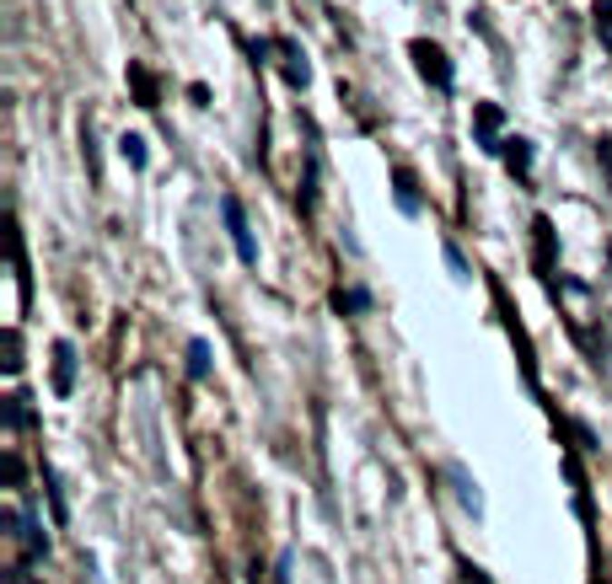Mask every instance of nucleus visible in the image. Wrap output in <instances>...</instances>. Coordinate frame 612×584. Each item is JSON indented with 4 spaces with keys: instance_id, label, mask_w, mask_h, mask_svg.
<instances>
[{
    "instance_id": "f257e3e1",
    "label": "nucleus",
    "mask_w": 612,
    "mask_h": 584,
    "mask_svg": "<svg viewBox=\"0 0 612 584\" xmlns=\"http://www.w3.org/2000/svg\"><path fill=\"white\" fill-rule=\"evenodd\" d=\"M409 54H414L420 75H425L435 92H451V59H446V49H435L429 38H414V44H409Z\"/></svg>"
},
{
    "instance_id": "f03ea898",
    "label": "nucleus",
    "mask_w": 612,
    "mask_h": 584,
    "mask_svg": "<svg viewBox=\"0 0 612 584\" xmlns=\"http://www.w3.org/2000/svg\"><path fill=\"white\" fill-rule=\"evenodd\" d=\"M221 215H226V231H232V247H237V258H242L247 268L258 263V241H252V231H247V215H242V199H221Z\"/></svg>"
},
{
    "instance_id": "7ed1b4c3",
    "label": "nucleus",
    "mask_w": 612,
    "mask_h": 584,
    "mask_svg": "<svg viewBox=\"0 0 612 584\" xmlns=\"http://www.w3.org/2000/svg\"><path fill=\"white\" fill-rule=\"evenodd\" d=\"M54 392H60V397L75 392V349H70V344H54Z\"/></svg>"
},
{
    "instance_id": "20e7f679",
    "label": "nucleus",
    "mask_w": 612,
    "mask_h": 584,
    "mask_svg": "<svg viewBox=\"0 0 612 584\" xmlns=\"http://www.w3.org/2000/svg\"><path fill=\"white\" fill-rule=\"evenodd\" d=\"M446 477L457 482V499H462V510H468V515H484V493H479V482H473V477H468L462 467H446Z\"/></svg>"
},
{
    "instance_id": "39448f33",
    "label": "nucleus",
    "mask_w": 612,
    "mask_h": 584,
    "mask_svg": "<svg viewBox=\"0 0 612 584\" xmlns=\"http://www.w3.org/2000/svg\"><path fill=\"white\" fill-rule=\"evenodd\" d=\"M5 521L16 526V536H22V552H27V558H44V552H49V536L38 530V521H22V515H5Z\"/></svg>"
},
{
    "instance_id": "423d86ee",
    "label": "nucleus",
    "mask_w": 612,
    "mask_h": 584,
    "mask_svg": "<svg viewBox=\"0 0 612 584\" xmlns=\"http://www.w3.org/2000/svg\"><path fill=\"white\" fill-rule=\"evenodd\" d=\"M129 86L140 92V108H156V102H162V92H156V75H151L145 64H129Z\"/></svg>"
},
{
    "instance_id": "0eeeda50",
    "label": "nucleus",
    "mask_w": 612,
    "mask_h": 584,
    "mask_svg": "<svg viewBox=\"0 0 612 584\" xmlns=\"http://www.w3.org/2000/svg\"><path fill=\"white\" fill-rule=\"evenodd\" d=\"M499 156H505V161H510V172H532V145H527V140H499Z\"/></svg>"
},
{
    "instance_id": "6e6552de",
    "label": "nucleus",
    "mask_w": 612,
    "mask_h": 584,
    "mask_svg": "<svg viewBox=\"0 0 612 584\" xmlns=\"http://www.w3.org/2000/svg\"><path fill=\"white\" fill-rule=\"evenodd\" d=\"M392 182H398V204H403V215H420V188H414V172H409V167H398Z\"/></svg>"
},
{
    "instance_id": "1a4fd4ad",
    "label": "nucleus",
    "mask_w": 612,
    "mask_h": 584,
    "mask_svg": "<svg viewBox=\"0 0 612 584\" xmlns=\"http://www.w3.org/2000/svg\"><path fill=\"white\" fill-rule=\"evenodd\" d=\"M479 140H484V151H499V140H494V129H499V108L494 102H479Z\"/></svg>"
},
{
    "instance_id": "9d476101",
    "label": "nucleus",
    "mask_w": 612,
    "mask_h": 584,
    "mask_svg": "<svg viewBox=\"0 0 612 584\" xmlns=\"http://www.w3.org/2000/svg\"><path fill=\"white\" fill-rule=\"evenodd\" d=\"M532 231H538V268L548 274V268H553V226L538 215V220H532Z\"/></svg>"
},
{
    "instance_id": "9b49d317",
    "label": "nucleus",
    "mask_w": 612,
    "mask_h": 584,
    "mask_svg": "<svg viewBox=\"0 0 612 584\" xmlns=\"http://www.w3.org/2000/svg\"><path fill=\"white\" fill-rule=\"evenodd\" d=\"M188 375H193V381H204V375H210V344H204V338H193V344H188Z\"/></svg>"
},
{
    "instance_id": "f8f14e48",
    "label": "nucleus",
    "mask_w": 612,
    "mask_h": 584,
    "mask_svg": "<svg viewBox=\"0 0 612 584\" xmlns=\"http://www.w3.org/2000/svg\"><path fill=\"white\" fill-rule=\"evenodd\" d=\"M119 156L134 167V172H140V167H145V140H140V134H123V140H119Z\"/></svg>"
},
{
    "instance_id": "ddd939ff",
    "label": "nucleus",
    "mask_w": 612,
    "mask_h": 584,
    "mask_svg": "<svg viewBox=\"0 0 612 584\" xmlns=\"http://www.w3.org/2000/svg\"><path fill=\"white\" fill-rule=\"evenodd\" d=\"M5 418H11V429H27L33 423V408H27V397L16 392V397H5Z\"/></svg>"
},
{
    "instance_id": "4468645a",
    "label": "nucleus",
    "mask_w": 612,
    "mask_h": 584,
    "mask_svg": "<svg viewBox=\"0 0 612 584\" xmlns=\"http://www.w3.org/2000/svg\"><path fill=\"white\" fill-rule=\"evenodd\" d=\"M446 268H451V279H457V285H468V279H473V268H468V258L457 252V241H446Z\"/></svg>"
},
{
    "instance_id": "2eb2a0df",
    "label": "nucleus",
    "mask_w": 612,
    "mask_h": 584,
    "mask_svg": "<svg viewBox=\"0 0 612 584\" xmlns=\"http://www.w3.org/2000/svg\"><path fill=\"white\" fill-rule=\"evenodd\" d=\"M5 370H11V375L22 370V333H16V327L5 333Z\"/></svg>"
},
{
    "instance_id": "dca6fc26",
    "label": "nucleus",
    "mask_w": 612,
    "mask_h": 584,
    "mask_svg": "<svg viewBox=\"0 0 612 584\" xmlns=\"http://www.w3.org/2000/svg\"><path fill=\"white\" fill-rule=\"evenodd\" d=\"M285 81H291V86H306V81H311V70H306L301 59H291V64H285Z\"/></svg>"
},
{
    "instance_id": "f3484780",
    "label": "nucleus",
    "mask_w": 612,
    "mask_h": 584,
    "mask_svg": "<svg viewBox=\"0 0 612 584\" xmlns=\"http://www.w3.org/2000/svg\"><path fill=\"white\" fill-rule=\"evenodd\" d=\"M5 482H11V488L22 482V462H16V456H5Z\"/></svg>"
},
{
    "instance_id": "a211bd4d",
    "label": "nucleus",
    "mask_w": 612,
    "mask_h": 584,
    "mask_svg": "<svg viewBox=\"0 0 612 584\" xmlns=\"http://www.w3.org/2000/svg\"><path fill=\"white\" fill-rule=\"evenodd\" d=\"M607 44H612V33H607Z\"/></svg>"
}]
</instances>
